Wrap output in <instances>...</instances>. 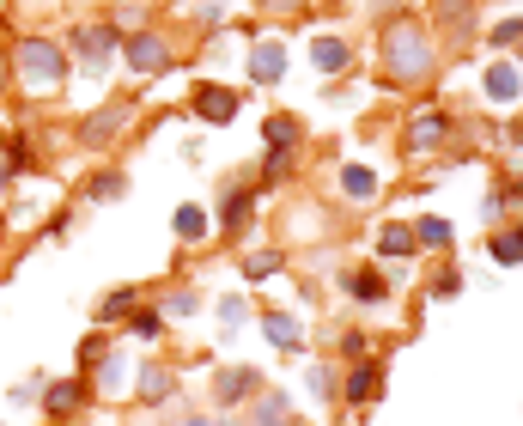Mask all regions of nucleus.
Returning a JSON list of instances; mask_svg holds the SVG:
<instances>
[{
	"mask_svg": "<svg viewBox=\"0 0 523 426\" xmlns=\"http://www.w3.org/2000/svg\"><path fill=\"white\" fill-rule=\"evenodd\" d=\"M432 37H426V25L414 19V13H402L390 31H384V80L390 86H420L426 74H432Z\"/></svg>",
	"mask_w": 523,
	"mask_h": 426,
	"instance_id": "1",
	"label": "nucleus"
},
{
	"mask_svg": "<svg viewBox=\"0 0 523 426\" xmlns=\"http://www.w3.org/2000/svg\"><path fill=\"white\" fill-rule=\"evenodd\" d=\"M13 61H19V80L25 86H61L67 80V49H55L49 37H25Z\"/></svg>",
	"mask_w": 523,
	"mask_h": 426,
	"instance_id": "2",
	"label": "nucleus"
},
{
	"mask_svg": "<svg viewBox=\"0 0 523 426\" xmlns=\"http://www.w3.org/2000/svg\"><path fill=\"white\" fill-rule=\"evenodd\" d=\"M73 49H80L86 74H110V61L122 55V37H116V25H80L73 31Z\"/></svg>",
	"mask_w": 523,
	"mask_h": 426,
	"instance_id": "3",
	"label": "nucleus"
},
{
	"mask_svg": "<svg viewBox=\"0 0 523 426\" xmlns=\"http://www.w3.org/2000/svg\"><path fill=\"white\" fill-rule=\"evenodd\" d=\"M122 61L146 80V74H171V61H177V55H171V43H165L159 31H134V37L122 43Z\"/></svg>",
	"mask_w": 523,
	"mask_h": 426,
	"instance_id": "4",
	"label": "nucleus"
},
{
	"mask_svg": "<svg viewBox=\"0 0 523 426\" xmlns=\"http://www.w3.org/2000/svg\"><path fill=\"white\" fill-rule=\"evenodd\" d=\"M256 390H262V372H256V366H226V372H219V378H213V396H219V402H226V408H238V402H250Z\"/></svg>",
	"mask_w": 523,
	"mask_h": 426,
	"instance_id": "5",
	"label": "nucleus"
},
{
	"mask_svg": "<svg viewBox=\"0 0 523 426\" xmlns=\"http://www.w3.org/2000/svg\"><path fill=\"white\" fill-rule=\"evenodd\" d=\"M43 408H49V420H67V414H80L92 396H86V378H61V384H49L43 396H37Z\"/></svg>",
	"mask_w": 523,
	"mask_h": 426,
	"instance_id": "6",
	"label": "nucleus"
},
{
	"mask_svg": "<svg viewBox=\"0 0 523 426\" xmlns=\"http://www.w3.org/2000/svg\"><path fill=\"white\" fill-rule=\"evenodd\" d=\"M128 116H134V98H116L110 110H92V116L80 122V140H86V147H98V140H110Z\"/></svg>",
	"mask_w": 523,
	"mask_h": 426,
	"instance_id": "7",
	"label": "nucleus"
},
{
	"mask_svg": "<svg viewBox=\"0 0 523 426\" xmlns=\"http://www.w3.org/2000/svg\"><path fill=\"white\" fill-rule=\"evenodd\" d=\"M444 134H451V116H444V110H426V116H414V128H408V153H414V159H426V153L438 147Z\"/></svg>",
	"mask_w": 523,
	"mask_h": 426,
	"instance_id": "8",
	"label": "nucleus"
},
{
	"mask_svg": "<svg viewBox=\"0 0 523 426\" xmlns=\"http://www.w3.org/2000/svg\"><path fill=\"white\" fill-rule=\"evenodd\" d=\"M195 110H201L213 128H226V122L238 116V92H226V86H195Z\"/></svg>",
	"mask_w": 523,
	"mask_h": 426,
	"instance_id": "9",
	"label": "nucleus"
},
{
	"mask_svg": "<svg viewBox=\"0 0 523 426\" xmlns=\"http://www.w3.org/2000/svg\"><path fill=\"white\" fill-rule=\"evenodd\" d=\"M250 213H256V195H250L244 183H232L226 195H219V226H226V232H244Z\"/></svg>",
	"mask_w": 523,
	"mask_h": 426,
	"instance_id": "10",
	"label": "nucleus"
},
{
	"mask_svg": "<svg viewBox=\"0 0 523 426\" xmlns=\"http://www.w3.org/2000/svg\"><path fill=\"white\" fill-rule=\"evenodd\" d=\"M244 61H250V80H256V86H274V80L286 74V49H280V43H256Z\"/></svg>",
	"mask_w": 523,
	"mask_h": 426,
	"instance_id": "11",
	"label": "nucleus"
},
{
	"mask_svg": "<svg viewBox=\"0 0 523 426\" xmlns=\"http://www.w3.org/2000/svg\"><path fill=\"white\" fill-rule=\"evenodd\" d=\"M262 335H268L280 353H298V347H305V329H298L292 311H268V317H262Z\"/></svg>",
	"mask_w": 523,
	"mask_h": 426,
	"instance_id": "12",
	"label": "nucleus"
},
{
	"mask_svg": "<svg viewBox=\"0 0 523 426\" xmlns=\"http://www.w3.org/2000/svg\"><path fill=\"white\" fill-rule=\"evenodd\" d=\"M244 426H292V402H286L280 390L250 396V420H244Z\"/></svg>",
	"mask_w": 523,
	"mask_h": 426,
	"instance_id": "13",
	"label": "nucleus"
},
{
	"mask_svg": "<svg viewBox=\"0 0 523 426\" xmlns=\"http://www.w3.org/2000/svg\"><path fill=\"white\" fill-rule=\"evenodd\" d=\"M347 293H353L359 305H384V299H390V287H384L378 268H353V274H347Z\"/></svg>",
	"mask_w": 523,
	"mask_h": 426,
	"instance_id": "14",
	"label": "nucleus"
},
{
	"mask_svg": "<svg viewBox=\"0 0 523 426\" xmlns=\"http://www.w3.org/2000/svg\"><path fill=\"white\" fill-rule=\"evenodd\" d=\"M177 396V378H171V366H140V402H171Z\"/></svg>",
	"mask_w": 523,
	"mask_h": 426,
	"instance_id": "15",
	"label": "nucleus"
},
{
	"mask_svg": "<svg viewBox=\"0 0 523 426\" xmlns=\"http://www.w3.org/2000/svg\"><path fill=\"white\" fill-rule=\"evenodd\" d=\"M378 384H384V372H378V366H371V360H359V366L347 372V384H341V396H347V402H371V396H378Z\"/></svg>",
	"mask_w": 523,
	"mask_h": 426,
	"instance_id": "16",
	"label": "nucleus"
},
{
	"mask_svg": "<svg viewBox=\"0 0 523 426\" xmlns=\"http://www.w3.org/2000/svg\"><path fill=\"white\" fill-rule=\"evenodd\" d=\"M311 61H317V74H341V67L353 61V49H347L341 37H317V43H311Z\"/></svg>",
	"mask_w": 523,
	"mask_h": 426,
	"instance_id": "17",
	"label": "nucleus"
},
{
	"mask_svg": "<svg viewBox=\"0 0 523 426\" xmlns=\"http://www.w3.org/2000/svg\"><path fill=\"white\" fill-rule=\"evenodd\" d=\"M438 25H444V37H469L475 7H469V0H444V7H438Z\"/></svg>",
	"mask_w": 523,
	"mask_h": 426,
	"instance_id": "18",
	"label": "nucleus"
},
{
	"mask_svg": "<svg viewBox=\"0 0 523 426\" xmlns=\"http://www.w3.org/2000/svg\"><path fill=\"white\" fill-rule=\"evenodd\" d=\"M451 220H438V213H426V220L414 226V244H426V250H451Z\"/></svg>",
	"mask_w": 523,
	"mask_h": 426,
	"instance_id": "19",
	"label": "nucleus"
},
{
	"mask_svg": "<svg viewBox=\"0 0 523 426\" xmlns=\"http://www.w3.org/2000/svg\"><path fill=\"white\" fill-rule=\"evenodd\" d=\"M171 226H177V238H189V244H195V238H207V226H213V220H207V213H201L195 201H183V207L171 213Z\"/></svg>",
	"mask_w": 523,
	"mask_h": 426,
	"instance_id": "20",
	"label": "nucleus"
},
{
	"mask_svg": "<svg viewBox=\"0 0 523 426\" xmlns=\"http://www.w3.org/2000/svg\"><path fill=\"white\" fill-rule=\"evenodd\" d=\"M268 153H292L298 147V116H268Z\"/></svg>",
	"mask_w": 523,
	"mask_h": 426,
	"instance_id": "21",
	"label": "nucleus"
},
{
	"mask_svg": "<svg viewBox=\"0 0 523 426\" xmlns=\"http://www.w3.org/2000/svg\"><path fill=\"white\" fill-rule=\"evenodd\" d=\"M487 98H493V104H511V98H517V74H511L505 61L487 67Z\"/></svg>",
	"mask_w": 523,
	"mask_h": 426,
	"instance_id": "22",
	"label": "nucleus"
},
{
	"mask_svg": "<svg viewBox=\"0 0 523 426\" xmlns=\"http://www.w3.org/2000/svg\"><path fill=\"white\" fill-rule=\"evenodd\" d=\"M378 250L384 256H414V226H384L378 232Z\"/></svg>",
	"mask_w": 523,
	"mask_h": 426,
	"instance_id": "23",
	"label": "nucleus"
},
{
	"mask_svg": "<svg viewBox=\"0 0 523 426\" xmlns=\"http://www.w3.org/2000/svg\"><path fill=\"white\" fill-rule=\"evenodd\" d=\"M195 311H201V293H189V287L165 293V305H159V317H195Z\"/></svg>",
	"mask_w": 523,
	"mask_h": 426,
	"instance_id": "24",
	"label": "nucleus"
},
{
	"mask_svg": "<svg viewBox=\"0 0 523 426\" xmlns=\"http://www.w3.org/2000/svg\"><path fill=\"white\" fill-rule=\"evenodd\" d=\"M341 189H347V195H359V201H365V195H378V177H371V171H365V165H347V171H341Z\"/></svg>",
	"mask_w": 523,
	"mask_h": 426,
	"instance_id": "25",
	"label": "nucleus"
},
{
	"mask_svg": "<svg viewBox=\"0 0 523 426\" xmlns=\"http://www.w3.org/2000/svg\"><path fill=\"white\" fill-rule=\"evenodd\" d=\"M128 329H134L140 341H159V335H165V317H159V311H140V305H134V317H128Z\"/></svg>",
	"mask_w": 523,
	"mask_h": 426,
	"instance_id": "26",
	"label": "nucleus"
},
{
	"mask_svg": "<svg viewBox=\"0 0 523 426\" xmlns=\"http://www.w3.org/2000/svg\"><path fill=\"white\" fill-rule=\"evenodd\" d=\"M98 317H104V323H116V317H134V293H128V287H116V293L98 305Z\"/></svg>",
	"mask_w": 523,
	"mask_h": 426,
	"instance_id": "27",
	"label": "nucleus"
},
{
	"mask_svg": "<svg viewBox=\"0 0 523 426\" xmlns=\"http://www.w3.org/2000/svg\"><path fill=\"white\" fill-rule=\"evenodd\" d=\"M493 262H499V268H517V262H523V244H517V232H499V238H493Z\"/></svg>",
	"mask_w": 523,
	"mask_h": 426,
	"instance_id": "28",
	"label": "nucleus"
},
{
	"mask_svg": "<svg viewBox=\"0 0 523 426\" xmlns=\"http://www.w3.org/2000/svg\"><path fill=\"white\" fill-rule=\"evenodd\" d=\"M104 360H110V335H86V341H80V366L92 372V366H104Z\"/></svg>",
	"mask_w": 523,
	"mask_h": 426,
	"instance_id": "29",
	"label": "nucleus"
},
{
	"mask_svg": "<svg viewBox=\"0 0 523 426\" xmlns=\"http://www.w3.org/2000/svg\"><path fill=\"white\" fill-rule=\"evenodd\" d=\"M244 274H250V280H268V274H280V250H262V256H244Z\"/></svg>",
	"mask_w": 523,
	"mask_h": 426,
	"instance_id": "30",
	"label": "nucleus"
},
{
	"mask_svg": "<svg viewBox=\"0 0 523 426\" xmlns=\"http://www.w3.org/2000/svg\"><path fill=\"white\" fill-rule=\"evenodd\" d=\"M122 189H128V177H122V171H104V177L92 183V195H98V201H116Z\"/></svg>",
	"mask_w": 523,
	"mask_h": 426,
	"instance_id": "31",
	"label": "nucleus"
},
{
	"mask_svg": "<svg viewBox=\"0 0 523 426\" xmlns=\"http://www.w3.org/2000/svg\"><path fill=\"white\" fill-rule=\"evenodd\" d=\"M244 317H250L244 299H219V323H226V329H244Z\"/></svg>",
	"mask_w": 523,
	"mask_h": 426,
	"instance_id": "32",
	"label": "nucleus"
},
{
	"mask_svg": "<svg viewBox=\"0 0 523 426\" xmlns=\"http://www.w3.org/2000/svg\"><path fill=\"white\" fill-rule=\"evenodd\" d=\"M311 390H317L323 402H335V396H341V384H335V372H329V366H317V372H311Z\"/></svg>",
	"mask_w": 523,
	"mask_h": 426,
	"instance_id": "33",
	"label": "nucleus"
},
{
	"mask_svg": "<svg viewBox=\"0 0 523 426\" xmlns=\"http://www.w3.org/2000/svg\"><path fill=\"white\" fill-rule=\"evenodd\" d=\"M432 293H438V299H457V293H463V274H457V268H444Z\"/></svg>",
	"mask_w": 523,
	"mask_h": 426,
	"instance_id": "34",
	"label": "nucleus"
},
{
	"mask_svg": "<svg viewBox=\"0 0 523 426\" xmlns=\"http://www.w3.org/2000/svg\"><path fill=\"white\" fill-rule=\"evenodd\" d=\"M493 43H523V19H505V25H493Z\"/></svg>",
	"mask_w": 523,
	"mask_h": 426,
	"instance_id": "35",
	"label": "nucleus"
},
{
	"mask_svg": "<svg viewBox=\"0 0 523 426\" xmlns=\"http://www.w3.org/2000/svg\"><path fill=\"white\" fill-rule=\"evenodd\" d=\"M341 360H353V366L365 360V335H341Z\"/></svg>",
	"mask_w": 523,
	"mask_h": 426,
	"instance_id": "36",
	"label": "nucleus"
},
{
	"mask_svg": "<svg viewBox=\"0 0 523 426\" xmlns=\"http://www.w3.org/2000/svg\"><path fill=\"white\" fill-rule=\"evenodd\" d=\"M7 159H13V171H25V165H31V147H25V140H13V147H7Z\"/></svg>",
	"mask_w": 523,
	"mask_h": 426,
	"instance_id": "37",
	"label": "nucleus"
},
{
	"mask_svg": "<svg viewBox=\"0 0 523 426\" xmlns=\"http://www.w3.org/2000/svg\"><path fill=\"white\" fill-rule=\"evenodd\" d=\"M292 171V153H268V177H286Z\"/></svg>",
	"mask_w": 523,
	"mask_h": 426,
	"instance_id": "38",
	"label": "nucleus"
},
{
	"mask_svg": "<svg viewBox=\"0 0 523 426\" xmlns=\"http://www.w3.org/2000/svg\"><path fill=\"white\" fill-rule=\"evenodd\" d=\"M262 7H268V13H298L305 0H262Z\"/></svg>",
	"mask_w": 523,
	"mask_h": 426,
	"instance_id": "39",
	"label": "nucleus"
},
{
	"mask_svg": "<svg viewBox=\"0 0 523 426\" xmlns=\"http://www.w3.org/2000/svg\"><path fill=\"white\" fill-rule=\"evenodd\" d=\"M177 426H213V420H201V414H189V420H177Z\"/></svg>",
	"mask_w": 523,
	"mask_h": 426,
	"instance_id": "40",
	"label": "nucleus"
},
{
	"mask_svg": "<svg viewBox=\"0 0 523 426\" xmlns=\"http://www.w3.org/2000/svg\"><path fill=\"white\" fill-rule=\"evenodd\" d=\"M517 244H523V226H517Z\"/></svg>",
	"mask_w": 523,
	"mask_h": 426,
	"instance_id": "41",
	"label": "nucleus"
},
{
	"mask_svg": "<svg viewBox=\"0 0 523 426\" xmlns=\"http://www.w3.org/2000/svg\"><path fill=\"white\" fill-rule=\"evenodd\" d=\"M0 183H7V177H0Z\"/></svg>",
	"mask_w": 523,
	"mask_h": 426,
	"instance_id": "42",
	"label": "nucleus"
}]
</instances>
